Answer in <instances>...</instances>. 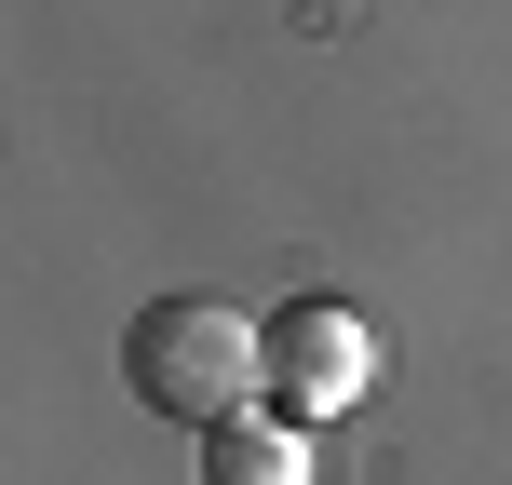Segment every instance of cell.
<instances>
[{
	"label": "cell",
	"instance_id": "cell-1",
	"mask_svg": "<svg viewBox=\"0 0 512 485\" xmlns=\"http://www.w3.org/2000/svg\"><path fill=\"white\" fill-rule=\"evenodd\" d=\"M122 378L149 418H189V432H216V418L270 405V324H243L230 297H149L122 324Z\"/></svg>",
	"mask_w": 512,
	"mask_h": 485
},
{
	"label": "cell",
	"instance_id": "cell-2",
	"mask_svg": "<svg viewBox=\"0 0 512 485\" xmlns=\"http://www.w3.org/2000/svg\"><path fill=\"white\" fill-rule=\"evenodd\" d=\"M378 391V324L351 297H283L270 310V405L283 418H337Z\"/></svg>",
	"mask_w": 512,
	"mask_h": 485
},
{
	"label": "cell",
	"instance_id": "cell-3",
	"mask_svg": "<svg viewBox=\"0 0 512 485\" xmlns=\"http://www.w3.org/2000/svg\"><path fill=\"white\" fill-rule=\"evenodd\" d=\"M310 472H324L310 418H283V405H243V418L203 432V485H310Z\"/></svg>",
	"mask_w": 512,
	"mask_h": 485
}]
</instances>
